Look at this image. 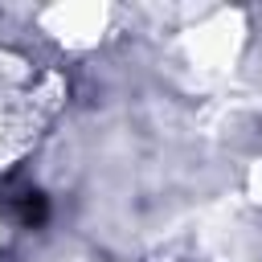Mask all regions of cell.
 Wrapping results in <instances>:
<instances>
[{"instance_id": "obj_1", "label": "cell", "mask_w": 262, "mask_h": 262, "mask_svg": "<svg viewBox=\"0 0 262 262\" xmlns=\"http://www.w3.org/2000/svg\"><path fill=\"white\" fill-rule=\"evenodd\" d=\"M12 205H16V217H20L25 225H41V221H45V213H49V209H45V196H41L37 188L16 192V196H12Z\"/></svg>"}]
</instances>
